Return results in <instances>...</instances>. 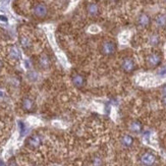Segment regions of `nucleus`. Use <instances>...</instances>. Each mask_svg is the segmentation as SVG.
Masks as SVG:
<instances>
[{"mask_svg": "<svg viewBox=\"0 0 166 166\" xmlns=\"http://www.w3.org/2000/svg\"><path fill=\"white\" fill-rule=\"evenodd\" d=\"M140 161L144 166H153L156 162V156L151 152H145L141 155Z\"/></svg>", "mask_w": 166, "mask_h": 166, "instance_id": "f257e3e1", "label": "nucleus"}, {"mask_svg": "<svg viewBox=\"0 0 166 166\" xmlns=\"http://www.w3.org/2000/svg\"><path fill=\"white\" fill-rule=\"evenodd\" d=\"M162 61V56L160 53L158 52H153L149 54V56L147 57V63L150 67H157L158 65L161 63Z\"/></svg>", "mask_w": 166, "mask_h": 166, "instance_id": "f03ea898", "label": "nucleus"}, {"mask_svg": "<svg viewBox=\"0 0 166 166\" xmlns=\"http://www.w3.org/2000/svg\"><path fill=\"white\" fill-rule=\"evenodd\" d=\"M116 51V45L112 41L103 42L101 46V52L104 55H112Z\"/></svg>", "mask_w": 166, "mask_h": 166, "instance_id": "7ed1b4c3", "label": "nucleus"}, {"mask_svg": "<svg viewBox=\"0 0 166 166\" xmlns=\"http://www.w3.org/2000/svg\"><path fill=\"white\" fill-rule=\"evenodd\" d=\"M71 82L75 87L82 88L85 86V84H86V79H85V76L81 75V73H73L71 76Z\"/></svg>", "mask_w": 166, "mask_h": 166, "instance_id": "20e7f679", "label": "nucleus"}, {"mask_svg": "<svg viewBox=\"0 0 166 166\" xmlns=\"http://www.w3.org/2000/svg\"><path fill=\"white\" fill-rule=\"evenodd\" d=\"M121 67H122V69L125 71V72H132L135 71V62L134 60L131 59V58L130 57H127L124 58V59L122 60V63H121Z\"/></svg>", "mask_w": 166, "mask_h": 166, "instance_id": "39448f33", "label": "nucleus"}, {"mask_svg": "<svg viewBox=\"0 0 166 166\" xmlns=\"http://www.w3.org/2000/svg\"><path fill=\"white\" fill-rule=\"evenodd\" d=\"M41 143H42V140H41V138H40V136H38V135L31 136L27 141L28 146L31 147V148H33V149L38 148V147L41 145Z\"/></svg>", "mask_w": 166, "mask_h": 166, "instance_id": "423d86ee", "label": "nucleus"}, {"mask_svg": "<svg viewBox=\"0 0 166 166\" xmlns=\"http://www.w3.org/2000/svg\"><path fill=\"white\" fill-rule=\"evenodd\" d=\"M34 13L38 17H44L47 14V7L43 3H38L34 7Z\"/></svg>", "mask_w": 166, "mask_h": 166, "instance_id": "0eeeda50", "label": "nucleus"}, {"mask_svg": "<svg viewBox=\"0 0 166 166\" xmlns=\"http://www.w3.org/2000/svg\"><path fill=\"white\" fill-rule=\"evenodd\" d=\"M87 12L88 14L91 16H96L99 14V5L95 2H91L87 6Z\"/></svg>", "mask_w": 166, "mask_h": 166, "instance_id": "6e6552de", "label": "nucleus"}, {"mask_svg": "<svg viewBox=\"0 0 166 166\" xmlns=\"http://www.w3.org/2000/svg\"><path fill=\"white\" fill-rule=\"evenodd\" d=\"M150 16L146 13H142L138 18V25L142 28H146L150 25Z\"/></svg>", "mask_w": 166, "mask_h": 166, "instance_id": "1a4fd4ad", "label": "nucleus"}, {"mask_svg": "<svg viewBox=\"0 0 166 166\" xmlns=\"http://www.w3.org/2000/svg\"><path fill=\"white\" fill-rule=\"evenodd\" d=\"M21 107H23V109L25 110V111L30 112V111H32L33 109H34L35 103L30 98H25L23 100V103H21Z\"/></svg>", "mask_w": 166, "mask_h": 166, "instance_id": "9d476101", "label": "nucleus"}, {"mask_svg": "<svg viewBox=\"0 0 166 166\" xmlns=\"http://www.w3.org/2000/svg\"><path fill=\"white\" fill-rule=\"evenodd\" d=\"M120 142H121V145L123 147H125V148H130V147L132 146V144H134V138L130 135H123L121 136Z\"/></svg>", "mask_w": 166, "mask_h": 166, "instance_id": "9b49d317", "label": "nucleus"}, {"mask_svg": "<svg viewBox=\"0 0 166 166\" xmlns=\"http://www.w3.org/2000/svg\"><path fill=\"white\" fill-rule=\"evenodd\" d=\"M155 24L159 28H165L166 27V16L163 13H158L155 16Z\"/></svg>", "mask_w": 166, "mask_h": 166, "instance_id": "f8f14e48", "label": "nucleus"}, {"mask_svg": "<svg viewBox=\"0 0 166 166\" xmlns=\"http://www.w3.org/2000/svg\"><path fill=\"white\" fill-rule=\"evenodd\" d=\"M39 63L42 68H48L50 66V60L46 54H43L39 59Z\"/></svg>", "mask_w": 166, "mask_h": 166, "instance_id": "ddd939ff", "label": "nucleus"}, {"mask_svg": "<svg viewBox=\"0 0 166 166\" xmlns=\"http://www.w3.org/2000/svg\"><path fill=\"white\" fill-rule=\"evenodd\" d=\"M142 128H143L142 123L140 121H132L130 125V130L134 132H140L142 131Z\"/></svg>", "mask_w": 166, "mask_h": 166, "instance_id": "4468645a", "label": "nucleus"}, {"mask_svg": "<svg viewBox=\"0 0 166 166\" xmlns=\"http://www.w3.org/2000/svg\"><path fill=\"white\" fill-rule=\"evenodd\" d=\"M21 45L24 49H28L31 47V40L25 36L21 37Z\"/></svg>", "mask_w": 166, "mask_h": 166, "instance_id": "2eb2a0df", "label": "nucleus"}, {"mask_svg": "<svg viewBox=\"0 0 166 166\" xmlns=\"http://www.w3.org/2000/svg\"><path fill=\"white\" fill-rule=\"evenodd\" d=\"M149 43H150V45H152V46H156V45H158V44L160 43V37L158 36L157 34L151 35V36H150V38H149Z\"/></svg>", "mask_w": 166, "mask_h": 166, "instance_id": "dca6fc26", "label": "nucleus"}, {"mask_svg": "<svg viewBox=\"0 0 166 166\" xmlns=\"http://www.w3.org/2000/svg\"><path fill=\"white\" fill-rule=\"evenodd\" d=\"M9 54L13 59H18V58H20V52H18L16 47H13V46L10 47L9 48Z\"/></svg>", "mask_w": 166, "mask_h": 166, "instance_id": "f3484780", "label": "nucleus"}, {"mask_svg": "<svg viewBox=\"0 0 166 166\" xmlns=\"http://www.w3.org/2000/svg\"><path fill=\"white\" fill-rule=\"evenodd\" d=\"M93 165L94 166H102V159L100 157H95L93 159Z\"/></svg>", "mask_w": 166, "mask_h": 166, "instance_id": "a211bd4d", "label": "nucleus"}, {"mask_svg": "<svg viewBox=\"0 0 166 166\" xmlns=\"http://www.w3.org/2000/svg\"><path fill=\"white\" fill-rule=\"evenodd\" d=\"M158 75H160V76H166V66L162 67L160 71H158Z\"/></svg>", "mask_w": 166, "mask_h": 166, "instance_id": "6ab92c4d", "label": "nucleus"}, {"mask_svg": "<svg viewBox=\"0 0 166 166\" xmlns=\"http://www.w3.org/2000/svg\"><path fill=\"white\" fill-rule=\"evenodd\" d=\"M162 103L166 107V95H163V97H162Z\"/></svg>", "mask_w": 166, "mask_h": 166, "instance_id": "aec40b11", "label": "nucleus"}, {"mask_svg": "<svg viewBox=\"0 0 166 166\" xmlns=\"http://www.w3.org/2000/svg\"><path fill=\"white\" fill-rule=\"evenodd\" d=\"M8 166H17V164L16 163V161H10L9 162V164H8Z\"/></svg>", "mask_w": 166, "mask_h": 166, "instance_id": "412c9836", "label": "nucleus"}, {"mask_svg": "<svg viewBox=\"0 0 166 166\" xmlns=\"http://www.w3.org/2000/svg\"><path fill=\"white\" fill-rule=\"evenodd\" d=\"M162 94L166 95V86H164L163 88H162Z\"/></svg>", "mask_w": 166, "mask_h": 166, "instance_id": "4be33fe9", "label": "nucleus"}, {"mask_svg": "<svg viewBox=\"0 0 166 166\" xmlns=\"http://www.w3.org/2000/svg\"><path fill=\"white\" fill-rule=\"evenodd\" d=\"M0 166H3V163H2V161H0Z\"/></svg>", "mask_w": 166, "mask_h": 166, "instance_id": "5701e85b", "label": "nucleus"}, {"mask_svg": "<svg viewBox=\"0 0 166 166\" xmlns=\"http://www.w3.org/2000/svg\"><path fill=\"white\" fill-rule=\"evenodd\" d=\"M34 166H40V165H34Z\"/></svg>", "mask_w": 166, "mask_h": 166, "instance_id": "b1692460", "label": "nucleus"}, {"mask_svg": "<svg viewBox=\"0 0 166 166\" xmlns=\"http://www.w3.org/2000/svg\"><path fill=\"white\" fill-rule=\"evenodd\" d=\"M164 1H165V2H166V0H164Z\"/></svg>", "mask_w": 166, "mask_h": 166, "instance_id": "393cba45", "label": "nucleus"}]
</instances>
